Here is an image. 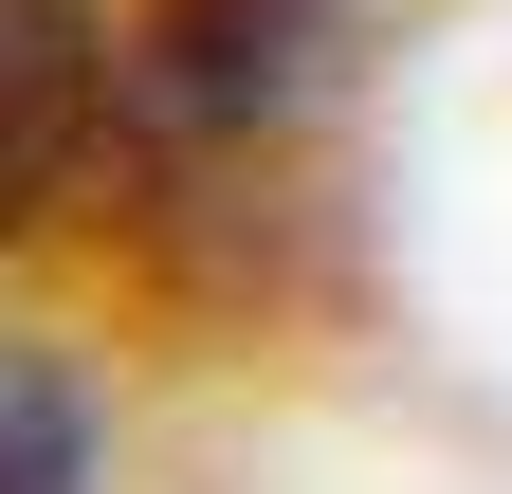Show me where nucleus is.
Masks as SVG:
<instances>
[{
    "label": "nucleus",
    "mask_w": 512,
    "mask_h": 494,
    "mask_svg": "<svg viewBox=\"0 0 512 494\" xmlns=\"http://www.w3.org/2000/svg\"><path fill=\"white\" fill-rule=\"evenodd\" d=\"M0 494H92V403L55 348H0Z\"/></svg>",
    "instance_id": "obj_3"
},
{
    "label": "nucleus",
    "mask_w": 512,
    "mask_h": 494,
    "mask_svg": "<svg viewBox=\"0 0 512 494\" xmlns=\"http://www.w3.org/2000/svg\"><path fill=\"white\" fill-rule=\"evenodd\" d=\"M311 55H330V0H165L147 55H128V92L165 129H256V110L311 92Z\"/></svg>",
    "instance_id": "obj_1"
},
{
    "label": "nucleus",
    "mask_w": 512,
    "mask_h": 494,
    "mask_svg": "<svg viewBox=\"0 0 512 494\" xmlns=\"http://www.w3.org/2000/svg\"><path fill=\"white\" fill-rule=\"evenodd\" d=\"M92 110H110L92 0H0V238L55 220V183L92 165Z\"/></svg>",
    "instance_id": "obj_2"
}]
</instances>
